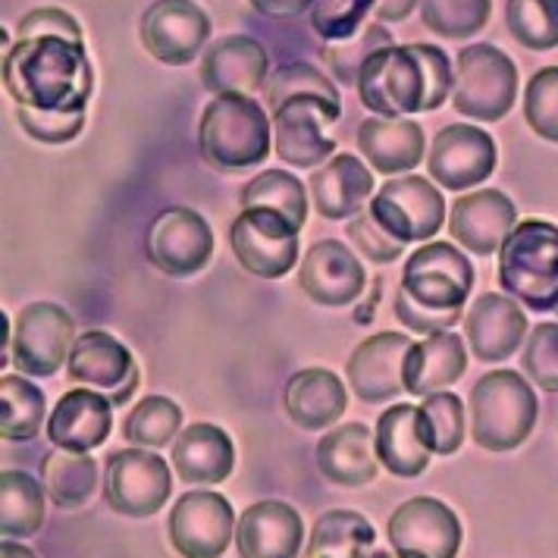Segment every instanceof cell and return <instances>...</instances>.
I'll return each mask as SVG.
<instances>
[{
  "mask_svg": "<svg viewBox=\"0 0 558 558\" xmlns=\"http://www.w3.org/2000/svg\"><path fill=\"white\" fill-rule=\"evenodd\" d=\"M3 88L16 107L32 110H85L95 92V70L85 41L20 38L3 51Z\"/></svg>",
  "mask_w": 558,
  "mask_h": 558,
  "instance_id": "6da1fadb",
  "label": "cell"
},
{
  "mask_svg": "<svg viewBox=\"0 0 558 558\" xmlns=\"http://www.w3.org/2000/svg\"><path fill=\"white\" fill-rule=\"evenodd\" d=\"M274 148V120L252 95H214L198 123V151L220 173L260 167Z\"/></svg>",
  "mask_w": 558,
  "mask_h": 558,
  "instance_id": "7a4b0ae2",
  "label": "cell"
},
{
  "mask_svg": "<svg viewBox=\"0 0 558 558\" xmlns=\"http://www.w3.org/2000/svg\"><path fill=\"white\" fill-rule=\"evenodd\" d=\"M499 286L508 299L536 314L558 311V227L521 220L499 252Z\"/></svg>",
  "mask_w": 558,
  "mask_h": 558,
  "instance_id": "3957f363",
  "label": "cell"
},
{
  "mask_svg": "<svg viewBox=\"0 0 558 558\" xmlns=\"http://www.w3.org/2000/svg\"><path fill=\"white\" fill-rule=\"evenodd\" d=\"M471 439L486 452H511L536 427V392L514 371H489L471 389Z\"/></svg>",
  "mask_w": 558,
  "mask_h": 558,
  "instance_id": "277c9868",
  "label": "cell"
},
{
  "mask_svg": "<svg viewBox=\"0 0 558 558\" xmlns=\"http://www.w3.org/2000/svg\"><path fill=\"white\" fill-rule=\"evenodd\" d=\"M518 101V66L496 45H468L456 57L452 107L477 123H499Z\"/></svg>",
  "mask_w": 558,
  "mask_h": 558,
  "instance_id": "5b68a950",
  "label": "cell"
},
{
  "mask_svg": "<svg viewBox=\"0 0 558 558\" xmlns=\"http://www.w3.org/2000/svg\"><path fill=\"white\" fill-rule=\"evenodd\" d=\"M399 289L414 305L430 311H461L474 289V264L452 242H424L408 254Z\"/></svg>",
  "mask_w": 558,
  "mask_h": 558,
  "instance_id": "8992f818",
  "label": "cell"
},
{
  "mask_svg": "<svg viewBox=\"0 0 558 558\" xmlns=\"http://www.w3.org/2000/svg\"><path fill=\"white\" fill-rule=\"evenodd\" d=\"M357 98L377 117H408L424 113L427 76L424 63L411 45H392L377 51L357 76Z\"/></svg>",
  "mask_w": 558,
  "mask_h": 558,
  "instance_id": "52a82bcc",
  "label": "cell"
},
{
  "mask_svg": "<svg viewBox=\"0 0 558 558\" xmlns=\"http://www.w3.org/2000/svg\"><path fill=\"white\" fill-rule=\"evenodd\" d=\"M342 117V104L302 95L274 110V154L295 170H317L336 154L330 129Z\"/></svg>",
  "mask_w": 558,
  "mask_h": 558,
  "instance_id": "ba28073f",
  "label": "cell"
},
{
  "mask_svg": "<svg viewBox=\"0 0 558 558\" xmlns=\"http://www.w3.org/2000/svg\"><path fill=\"white\" fill-rule=\"evenodd\" d=\"M299 232L302 229L277 210L242 207V214L229 223V245L252 277L279 279L299 264Z\"/></svg>",
  "mask_w": 558,
  "mask_h": 558,
  "instance_id": "9c48e42d",
  "label": "cell"
},
{
  "mask_svg": "<svg viewBox=\"0 0 558 558\" xmlns=\"http://www.w3.org/2000/svg\"><path fill=\"white\" fill-rule=\"evenodd\" d=\"M173 496L167 461L145 449H120L104 461V502L123 518H151Z\"/></svg>",
  "mask_w": 558,
  "mask_h": 558,
  "instance_id": "30bf717a",
  "label": "cell"
},
{
  "mask_svg": "<svg viewBox=\"0 0 558 558\" xmlns=\"http://www.w3.org/2000/svg\"><path fill=\"white\" fill-rule=\"evenodd\" d=\"M374 220L399 242H430L446 223V198L439 185L424 177L386 179L383 189L367 207Z\"/></svg>",
  "mask_w": 558,
  "mask_h": 558,
  "instance_id": "8fae6325",
  "label": "cell"
},
{
  "mask_svg": "<svg viewBox=\"0 0 558 558\" xmlns=\"http://www.w3.org/2000/svg\"><path fill=\"white\" fill-rule=\"evenodd\" d=\"M76 345L70 311L53 302H32L13 327V364L23 377H53Z\"/></svg>",
  "mask_w": 558,
  "mask_h": 558,
  "instance_id": "7c38bea8",
  "label": "cell"
},
{
  "mask_svg": "<svg viewBox=\"0 0 558 558\" xmlns=\"http://www.w3.org/2000/svg\"><path fill=\"white\" fill-rule=\"evenodd\" d=\"M386 539L399 558H456L461 549V521L446 502L414 496L389 514Z\"/></svg>",
  "mask_w": 558,
  "mask_h": 558,
  "instance_id": "4fadbf2b",
  "label": "cell"
},
{
  "mask_svg": "<svg viewBox=\"0 0 558 558\" xmlns=\"http://www.w3.org/2000/svg\"><path fill=\"white\" fill-rule=\"evenodd\" d=\"M145 254L167 277H195L214 257V229L192 207H167L148 227Z\"/></svg>",
  "mask_w": 558,
  "mask_h": 558,
  "instance_id": "5bb4252c",
  "label": "cell"
},
{
  "mask_svg": "<svg viewBox=\"0 0 558 558\" xmlns=\"http://www.w3.org/2000/svg\"><path fill=\"white\" fill-rule=\"evenodd\" d=\"M142 45L167 66H189L210 41V16L195 0H154L142 16Z\"/></svg>",
  "mask_w": 558,
  "mask_h": 558,
  "instance_id": "9a60e30c",
  "label": "cell"
},
{
  "mask_svg": "<svg viewBox=\"0 0 558 558\" xmlns=\"http://www.w3.org/2000/svg\"><path fill=\"white\" fill-rule=\"evenodd\" d=\"M170 543L182 558H220L235 536V511L227 496L192 489L170 511Z\"/></svg>",
  "mask_w": 558,
  "mask_h": 558,
  "instance_id": "2e32d148",
  "label": "cell"
},
{
  "mask_svg": "<svg viewBox=\"0 0 558 558\" xmlns=\"http://www.w3.org/2000/svg\"><path fill=\"white\" fill-rule=\"evenodd\" d=\"M496 163H499V148L493 135L468 123L439 129L427 154L430 179H436V185L449 192H468L481 185L483 179L493 177Z\"/></svg>",
  "mask_w": 558,
  "mask_h": 558,
  "instance_id": "e0dca14e",
  "label": "cell"
},
{
  "mask_svg": "<svg viewBox=\"0 0 558 558\" xmlns=\"http://www.w3.org/2000/svg\"><path fill=\"white\" fill-rule=\"evenodd\" d=\"M66 374L78 386L107 392L113 408L126 405L142 383V371H138L132 352L120 339H113L104 330H88L76 336V345L66 361Z\"/></svg>",
  "mask_w": 558,
  "mask_h": 558,
  "instance_id": "ac0fdd59",
  "label": "cell"
},
{
  "mask_svg": "<svg viewBox=\"0 0 558 558\" xmlns=\"http://www.w3.org/2000/svg\"><path fill=\"white\" fill-rule=\"evenodd\" d=\"M411 339L405 332H377L357 349L345 364V380L361 402L380 405L405 392V357Z\"/></svg>",
  "mask_w": 558,
  "mask_h": 558,
  "instance_id": "d6986e66",
  "label": "cell"
},
{
  "mask_svg": "<svg viewBox=\"0 0 558 558\" xmlns=\"http://www.w3.org/2000/svg\"><path fill=\"white\" fill-rule=\"evenodd\" d=\"M518 227V207L499 189L468 192L449 210V232L464 252L489 254L502 252L511 229Z\"/></svg>",
  "mask_w": 558,
  "mask_h": 558,
  "instance_id": "ffe728a7",
  "label": "cell"
},
{
  "mask_svg": "<svg viewBox=\"0 0 558 558\" xmlns=\"http://www.w3.org/2000/svg\"><path fill=\"white\" fill-rule=\"evenodd\" d=\"M299 286L305 289V295L314 305L345 307L364 292L367 274L349 245L336 239H324V242H314L302 257Z\"/></svg>",
  "mask_w": 558,
  "mask_h": 558,
  "instance_id": "44dd1931",
  "label": "cell"
},
{
  "mask_svg": "<svg viewBox=\"0 0 558 558\" xmlns=\"http://www.w3.org/2000/svg\"><path fill=\"white\" fill-rule=\"evenodd\" d=\"M267 70V48L252 35H223L202 57V82L210 95H254L270 85Z\"/></svg>",
  "mask_w": 558,
  "mask_h": 558,
  "instance_id": "7402d4cb",
  "label": "cell"
},
{
  "mask_svg": "<svg viewBox=\"0 0 558 558\" xmlns=\"http://www.w3.org/2000/svg\"><path fill=\"white\" fill-rule=\"evenodd\" d=\"M527 314L506 292H483L464 317V336L471 355L483 364H496L511 357L527 339Z\"/></svg>",
  "mask_w": 558,
  "mask_h": 558,
  "instance_id": "603a6c76",
  "label": "cell"
},
{
  "mask_svg": "<svg viewBox=\"0 0 558 558\" xmlns=\"http://www.w3.org/2000/svg\"><path fill=\"white\" fill-rule=\"evenodd\" d=\"M305 524L289 502H254L235 524V549L242 558H295L302 553Z\"/></svg>",
  "mask_w": 558,
  "mask_h": 558,
  "instance_id": "cb8c5ba5",
  "label": "cell"
},
{
  "mask_svg": "<svg viewBox=\"0 0 558 558\" xmlns=\"http://www.w3.org/2000/svg\"><path fill=\"white\" fill-rule=\"evenodd\" d=\"M113 430V402L98 389H70L48 417V439L66 452H92Z\"/></svg>",
  "mask_w": 558,
  "mask_h": 558,
  "instance_id": "d4e9b609",
  "label": "cell"
},
{
  "mask_svg": "<svg viewBox=\"0 0 558 558\" xmlns=\"http://www.w3.org/2000/svg\"><path fill=\"white\" fill-rule=\"evenodd\" d=\"M357 151L383 177H405L427 157V138L408 117H371L357 126Z\"/></svg>",
  "mask_w": 558,
  "mask_h": 558,
  "instance_id": "484cf974",
  "label": "cell"
},
{
  "mask_svg": "<svg viewBox=\"0 0 558 558\" xmlns=\"http://www.w3.org/2000/svg\"><path fill=\"white\" fill-rule=\"evenodd\" d=\"M374 195V173L355 154H332L311 177L314 210L327 220H349L364 210Z\"/></svg>",
  "mask_w": 558,
  "mask_h": 558,
  "instance_id": "4316f807",
  "label": "cell"
},
{
  "mask_svg": "<svg viewBox=\"0 0 558 558\" xmlns=\"http://www.w3.org/2000/svg\"><path fill=\"white\" fill-rule=\"evenodd\" d=\"M282 408L295 427L327 430L332 424H339V417L345 414L349 392H345V383L327 367H305L286 383Z\"/></svg>",
  "mask_w": 558,
  "mask_h": 558,
  "instance_id": "83f0119b",
  "label": "cell"
},
{
  "mask_svg": "<svg viewBox=\"0 0 558 558\" xmlns=\"http://www.w3.org/2000/svg\"><path fill=\"white\" fill-rule=\"evenodd\" d=\"M317 468L336 486H367L377 481L380 458L374 430L364 424H339L317 442Z\"/></svg>",
  "mask_w": 558,
  "mask_h": 558,
  "instance_id": "f1b7e54d",
  "label": "cell"
},
{
  "mask_svg": "<svg viewBox=\"0 0 558 558\" xmlns=\"http://www.w3.org/2000/svg\"><path fill=\"white\" fill-rule=\"evenodd\" d=\"M468 371L464 339L458 332H433L421 342H411L405 357V392L427 399L433 392L449 389Z\"/></svg>",
  "mask_w": 558,
  "mask_h": 558,
  "instance_id": "f546056e",
  "label": "cell"
},
{
  "mask_svg": "<svg viewBox=\"0 0 558 558\" xmlns=\"http://www.w3.org/2000/svg\"><path fill=\"white\" fill-rule=\"evenodd\" d=\"M374 439H377V458L389 474L417 477L427 471L433 449L424 439L414 405H392L389 411H383Z\"/></svg>",
  "mask_w": 558,
  "mask_h": 558,
  "instance_id": "4dcf8cb0",
  "label": "cell"
},
{
  "mask_svg": "<svg viewBox=\"0 0 558 558\" xmlns=\"http://www.w3.org/2000/svg\"><path fill=\"white\" fill-rule=\"evenodd\" d=\"M173 468L185 483H223L235 468L229 433L217 424H189L173 442Z\"/></svg>",
  "mask_w": 558,
  "mask_h": 558,
  "instance_id": "1f68e13d",
  "label": "cell"
},
{
  "mask_svg": "<svg viewBox=\"0 0 558 558\" xmlns=\"http://www.w3.org/2000/svg\"><path fill=\"white\" fill-rule=\"evenodd\" d=\"M377 531L357 511H327L314 521L307 558H374Z\"/></svg>",
  "mask_w": 558,
  "mask_h": 558,
  "instance_id": "d6a6232c",
  "label": "cell"
},
{
  "mask_svg": "<svg viewBox=\"0 0 558 558\" xmlns=\"http://www.w3.org/2000/svg\"><path fill=\"white\" fill-rule=\"evenodd\" d=\"M45 483L28 471L0 474V533L3 539H26L45 524Z\"/></svg>",
  "mask_w": 558,
  "mask_h": 558,
  "instance_id": "836d02e7",
  "label": "cell"
},
{
  "mask_svg": "<svg viewBox=\"0 0 558 558\" xmlns=\"http://www.w3.org/2000/svg\"><path fill=\"white\" fill-rule=\"evenodd\" d=\"M41 483L57 508H82L98 486V464L88 452L57 449L41 461Z\"/></svg>",
  "mask_w": 558,
  "mask_h": 558,
  "instance_id": "e575fe53",
  "label": "cell"
},
{
  "mask_svg": "<svg viewBox=\"0 0 558 558\" xmlns=\"http://www.w3.org/2000/svg\"><path fill=\"white\" fill-rule=\"evenodd\" d=\"M45 392L20 374L0 377V436L7 442H28L45 424Z\"/></svg>",
  "mask_w": 558,
  "mask_h": 558,
  "instance_id": "d590c367",
  "label": "cell"
},
{
  "mask_svg": "<svg viewBox=\"0 0 558 558\" xmlns=\"http://www.w3.org/2000/svg\"><path fill=\"white\" fill-rule=\"evenodd\" d=\"M242 207H267L282 214L289 223L302 229L307 220V192L302 179L289 170H264L245 182L242 189Z\"/></svg>",
  "mask_w": 558,
  "mask_h": 558,
  "instance_id": "8d00e7d4",
  "label": "cell"
},
{
  "mask_svg": "<svg viewBox=\"0 0 558 558\" xmlns=\"http://www.w3.org/2000/svg\"><path fill=\"white\" fill-rule=\"evenodd\" d=\"M182 433V411L167 396H145L123 421L126 442L138 449H163Z\"/></svg>",
  "mask_w": 558,
  "mask_h": 558,
  "instance_id": "74e56055",
  "label": "cell"
},
{
  "mask_svg": "<svg viewBox=\"0 0 558 558\" xmlns=\"http://www.w3.org/2000/svg\"><path fill=\"white\" fill-rule=\"evenodd\" d=\"M392 32L383 26V23H367L357 35L345 38V41H324L320 48V60L327 63L330 76L339 85H357V76L364 70V63L383 48H392Z\"/></svg>",
  "mask_w": 558,
  "mask_h": 558,
  "instance_id": "f35d334b",
  "label": "cell"
},
{
  "mask_svg": "<svg viewBox=\"0 0 558 558\" xmlns=\"http://www.w3.org/2000/svg\"><path fill=\"white\" fill-rule=\"evenodd\" d=\"M417 421L433 456H456L464 442V402L456 392L442 389L417 405Z\"/></svg>",
  "mask_w": 558,
  "mask_h": 558,
  "instance_id": "ab89813d",
  "label": "cell"
},
{
  "mask_svg": "<svg viewBox=\"0 0 558 558\" xmlns=\"http://www.w3.org/2000/svg\"><path fill=\"white\" fill-rule=\"evenodd\" d=\"M421 20L446 41H464L486 28L493 0H421Z\"/></svg>",
  "mask_w": 558,
  "mask_h": 558,
  "instance_id": "60d3db41",
  "label": "cell"
},
{
  "mask_svg": "<svg viewBox=\"0 0 558 558\" xmlns=\"http://www.w3.org/2000/svg\"><path fill=\"white\" fill-rule=\"evenodd\" d=\"M506 23L511 38L527 51L558 48V0H508Z\"/></svg>",
  "mask_w": 558,
  "mask_h": 558,
  "instance_id": "b9f144b4",
  "label": "cell"
},
{
  "mask_svg": "<svg viewBox=\"0 0 558 558\" xmlns=\"http://www.w3.org/2000/svg\"><path fill=\"white\" fill-rule=\"evenodd\" d=\"M302 95H314V98H324V101L342 104L339 101V88H336V78L327 76L324 70L311 66V63H289L274 73L270 85H267V107L279 110L286 101L292 98H302Z\"/></svg>",
  "mask_w": 558,
  "mask_h": 558,
  "instance_id": "7bdbcfd3",
  "label": "cell"
},
{
  "mask_svg": "<svg viewBox=\"0 0 558 558\" xmlns=\"http://www.w3.org/2000/svg\"><path fill=\"white\" fill-rule=\"evenodd\" d=\"M377 0H314L311 7V28L324 41H345L367 26Z\"/></svg>",
  "mask_w": 558,
  "mask_h": 558,
  "instance_id": "ee69618b",
  "label": "cell"
},
{
  "mask_svg": "<svg viewBox=\"0 0 558 558\" xmlns=\"http://www.w3.org/2000/svg\"><path fill=\"white\" fill-rule=\"evenodd\" d=\"M524 120L539 138L558 145V66H543L531 76L524 88Z\"/></svg>",
  "mask_w": 558,
  "mask_h": 558,
  "instance_id": "f6af8a7d",
  "label": "cell"
},
{
  "mask_svg": "<svg viewBox=\"0 0 558 558\" xmlns=\"http://www.w3.org/2000/svg\"><path fill=\"white\" fill-rule=\"evenodd\" d=\"M521 367H524L527 380L536 383L539 389L558 392V324L546 320L527 332Z\"/></svg>",
  "mask_w": 558,
  "mask_h": 558,
  "instance_id": "bcb514c9",
  "label": "cell"
},
{
  "mask_svg": "<svg viewBox=\"0 0 558 558\" xmlns=\"http://www.w3.org/2000/svg\"><path fill=\"white\" fill-rule=\"evenodd\" d=\"M16 120L28 138L41 145H66L78 138L85 129V110L60 113V110H32V107H16Z\"/></svg>",
  "mask_w": 558,
  "mask_h": 558,
  "instance_id": "7dc6e473",
  "label": "cell"
},
{
  "mask_svg": "<svg viewBox=\"0 0 558 558\" xmlns=\"http://www.w3.org/2000/svg\"><path fill=\"white\" fill-rule=\"evenodd\" d=\"M345 232H349V242L355 245L357 252L364 254L367 260H374V264H392V260H399L408 248L405 242L392 239V235L374 220L371 210H361L357 217H352V223H349Z\"/></svg>",
  "mask_w": 558,
  "mask_h": 558,
  "instance_id": "c3c4849f",
  "label": "cell"
},
{
  "mask_svg": "<svg viewBox=\"0 0 558 558\" xmlns=\"http://www.w3.org/2000/svg\"><path fill=\"white\" fill-rule=\"evenodd\" d=\"M411 48L417 53V60L424 63V76H427V101H424V113H433V110H439V107L446 104V98H449L452 88H456V66H452V60L446 57V51L436 48V45L414 41Z\"/></svg>",
  "mask_w": 558,
  "mask_h": 558,
  "instance_id": "681fc988",
  "label": "cell"
},
{
  "mask_svg": "<svg viewBox=\"0 0 558 558\" xmlns=\"http://www.w3.org/2000/svg\"><path fill=\"white\" fill-rule=\"evenodd\" d=\"M20 38H70V41H82V26L76 16H70L60 7H38L26 13L16 26Z\"/></svg>",
  "mask_w": 558,
  "mask_h": 558,
  "instance_id": "f907efd6",
  "label": "cell"
},
{
  "mask_svg": "<svg viewBox=\"0 0 558 558\" xmlns=\"http://www.w3.org/2000/svg\"><path fill=\"white\" fill-rule=\"evenodd\" d=\"M392 311H396V317H399V324H402L405 330L424 332V336L452 330L458 320H461V311H430V307L414 305L402 289L396 292V305H392Z\"/></svg>",
  "mask_w": 558,
  "mask_h": 558,
  "instance_id": "816d5d0a",
  "label": "cell"
},
{
  "mask_svg": "<svg viewBox=\"0 0 558 558\" xmlns=\"http://www.w3.org/2000/svg\"><path fill=\"white\" fill-rule=\"evenodd\" d=\"M260 16H274V20H289V16H302L311 13L314 0H248Z\"/></svg>",
  "mask_w": 558,
  "mask_h": 558,
  "instance_id": "f5cc1de1",
  "label": "cell"
},
{
  "mask_svg": "<svg viewBox=\"0 0 558 558\" xmlns=\"http://www.w3.org/2000/svg\"><path fill=\"white\" fill-rule=\"evenodd\" d=\"M414 7H421V0H377L374 7V20L377 23H402L414 13Z\"/></svg>",
  "mask_w": 558,
  "mask_h": 558,
  "instance_id": "db71d44e",
  "label": "cell"
},
{
  "mask_svg": "<svg viewBox=\"0 0 558 558\" xmlns=\"http://www.w3.org/2000/svg\"><path fill=\"white\" fill-rule=\"evenodd\" d=\"M0 558H38L32 549H26L23 543H16V539H3V546H0Z\"/></svg>",
  "mask_w": 558,
  "mask_h": 558,
  "instance_id": "11a10c76",
  "label": "cell"
},
{
  "mask_svg": "<svg viewBox=\"0 0 558 558\" xmlns=\"http://www.w3.org/2000/svg\"><path fill=\"white\" fill-rule=\"evenodd\" d=\"M380 289H383L380 277H374V295H371V305H367L364 314H357L355 317L357 324H371V320H374V307H377V299H380Z\"/></svg>",
  "mask_w": 558,
  "mask_h": 558,
  "instance_id": "9f6ffc18",
  "label": "cell"
},
{
  "mask_svg": "<svg viewBox=\"0 0 558 558\" xmlns=\"http://www.w3.org/2000/svg\"><path fill=\"white\" fill-rule=\"evenodd\" d=\"M374 558H399V556H396V553H389V549H386V553H377V556H374Z\"/></svg>",
  "mask_w": 558,
  "mask_h": 558,
  "instance_id": "6f0895ef",
  "label": "cell"
}]
</instances>
